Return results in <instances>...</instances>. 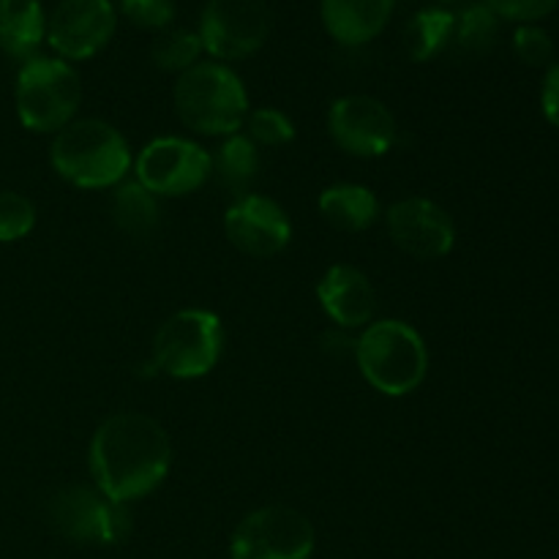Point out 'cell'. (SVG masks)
Instances as JSON below:
<instances>
[{
  "label": "cell",
  "mask_w": 559,
  "mask_h": 559,
  "mask_svg": "<svg viewBox=\"0 0 559 559\" xmlns=\"http://www.w3.org/2000/svg\"><path fill=\"white\" fill-rule=\"evenodd\" d=\"M257 173H260V153L257 145L243 134H233L222 142L216 153L211 156V175H216L218 183L238 197L251 194V183H254Z\"/></svg>",
  "instance_id": "ffe728a7"
},
{
  "label": "cell",
  "mask_w": 559,
  "mask_h": 559,
  "mask_svg": "<svg viewBox=\"0 0 559 559\" xmlns=\"http://www.w3.org/2000/svg\"><path fill=\"white\" fill-rule=\"evenodd\" d=\"M540 107H544L546 120L559 129V60L546 69L544 91H540Z\"/></svg>",
  "instance_id": "f1b7e54d"
},
{
  "label": "cell",
  "mask_w": 559,
  "mask_h": 559,
  "mask_svg": "<svg viewBox=\"0 0 559 559\" xmlns=\"http://www.w3.org/2000/svg\"><path fill=\"white\" fill-rule=\"evenodd\" d=\"M173 467V442L158 420L142 413H118L91 440V475L112 502L140 500L162 486Z\"/></svg>",
  "instance_id": "6da1fadb"
},
{
  "label": "cell",
  "mask_w": 559,
  "mask_h": 559,
  "mask_svg": "<svg viewBox=\"0 0 559 559\" xmlns=\"http://www.w3.org/2000/svg\"><path fill=\"white\" fill-rule=\"evenodd\" d=\"M224 233L235 249L265 260L287 249L293 238V224H289L287 211L271 197L246 194L238 197L224 213Z\"/></svg>",
  "instance_id": "5bb4252c"
},
{
  "label": "cell",
  "mask_w": 559,
  "mask_h": 559,
  "mask_svg": "<svg viewBox=\"0 0 559 559\" xmlns=\"http://www.w3.org/2000/svg\"><path fill=\"white\" fill-rule=\"evenodd\" d=\"M115 9L142 31H164L175 20L173 0H118Z\"/></svg>",
  "instance_id": "484cf974"
},
{
  "label": "cell",
  "mask_w": 559,
  "mask_h": 559,
  "mask_svg": "<svg viewBox=\"0 0 559 559\" xmlns=\"http://www.w3.org/2000/svg\"><path fill=\"white\" fill-rule=\"evenodd\" d=\"M317 298L322 311L336 322V328L355 331L371 325L377 311L374 284L364 271L353 265L328 267L325 276L317 284Z\"/></svg>",
  "instance_id": "9a60e30c"
},
{
  "label": "cell",
  "mask_w": 559,
  "mask_h": 559,
  "mask_svg": "<svg viewBox=\"0 0 559 559\" xmlns=\"http://www.w3.org/2000/svg\"><path fill=\"white\" fill-rule=\"evenodd\" d=\"M355 347H358V336H349V331L344 328H336V331H328L322 336V349L333 358H355Z\"/></svg>",
  "instance_id": "f546056e"
},
{
  "label": "cell",
  "mask_w": 559,
  "mask_h": 559,
  "mask_svg": "<svg viewBox=\"0 0 559 559\" xmlns=\"http://www.w3.org/2000/svg\"><path fill=\"white\" fill-rule=\"evenodd\" d=\"M355 364L374 391L385 396H407L426 380L429 353L420 333L407 322L380 320L366 325L358 336Z\"/></svg>",
  "instance_id": "277c9868"
},
{
  "label": "cell",
  "mask_w": 559,
  "mask_h": 559,
  "mask_svg": "<svg viewBox=\"0 0 559 559\" xmlns=\"http://www.w3.org/2000/svg\"><path fill=\"white\" fill-rule=\"evenodd\" d=\"M224 349V328L213 311L183 309L164 320L153 336L151 374L197 380L218 364Z\"/></svg>",
  "instance_id": "8992f818"
},
{
  "label": "cell",
  "mask_w": 559,
  "mask_h": 559,
  "mask_svg": "<svg viewBox=\"0 0 559 559\" xmlns=\"http://www.w3.org/2000/svg\"><path fill=\"white\" fill-rule=\"evenodd\" d=\"M49 524L74 544L115 546L129 538L131 511L91 486H66L55 491L47 508Z\"/></svg>",
  "instance_id": "52a82bcc"
},
{
  "label": "cell",
  "mask_w": 559,
  "mask_h": 559,
  "mask_svg": "<svg viewBox=\"0 0 559 559\" xmlns=\"http://www.w3.org/2000/svg\"><path fill=\"white\" fill-rule=\"evenodd\" d=\"M175 109L191 131L205 136H233L249 115V93L229 66H191L175 82Z\"/></svg>",
  "instance_id": "3957f363"
},
{
  "label": "cell",
  "mask_w": 559,
  "mask_h": 559,
  "mask_svg": "<svg viewBox=\"0 0 559 559\" xmlns=\"http://www.w3.org/2000/svg\"><path fill=\"white\" fill-rule=\"evenodd\" d=\"M246 126H249V140L257 145L282 147L295 140L293 120L273 107H262L246 115Z\"/></svg>",
  "instance_id": "d4e9b609"
},
{
  "label": "cell",
  "mask_w": 559,
  "mask_h": 559,
  "mask_svg": "<svg viewBox=\"0 0 559 559\" xmlns=\"http://www.w3.org/2000/svg\"><path fill=\"white\" fill-rule=\"evenodd\" d=\"M109 211H112L120 233L134 240H153L158 235V227H162V211H158L156 194H151L136 180H123V183L115 186Z\"/></svg>",
  "instance_id": "d6986e66"
},
{
  "label": "cell",
  "mask_w": 559,
  "mask_h": 559,
  "mask_svg": "<svg viewBox=\"0 0 559 559\" xmlns=\"http://www.w3.org/2000/svg\"><path fill=\"white\" fill-rule=\"evenodd\" d=\"M16 115L33 134H58L74 120L82 102L80 74L69 60L36 58L25 60L16 74Z\"/></svg>",
  "instance_id": "5b68a950"
},
{
  "label": "cell",
  "mask_w": 559,
  "mask_h": 559,
  "mask_svg": "<svg viewBox=\"0 0 559 559\" xmlns=\"http://www.w3.org/2000/svg\"><path fill=\"white\" fill-rule=\"evenodd\" d=\"M500 38V16L478 0L453 14V41L467 55H486Z\"/></svg>",
  "instance_id": "7402d4cb"
},
{
  "label": "cell",
  "mask_w": 559,
  "mask_h": 559,
  "mask_svg": "<svg viewBox=\"0 0 559 559\" xmlns=\"http://www.w3.org/2000/svg\"><path fill=\"white\" fill-rule=\"evenodd\" d=\"M115 27L112 0H60L47 16V41L60 60H87L112 41Z\"/></svg>",
  "instance_id": "7c38bea8"
},
{
  "label": "cell",
  "mask_w": 559,
  "mask_h": 559,
  "mask_svg": "<svg viewBox=\"0 0 559 559\" xmlns=\"http://www.w3.org/2000/svg\"><path fill=\"white\" fill-rule=\"evenodd\" d=\"M442 3H459V0H442Z\"/></svg>",
  "instance_id": "4dcf8cb0"
},
{
  "label": "cell",
  "mask_w": 559,
  "mask_h": 559,
  "mask_svg": "<svg viewBox=\"0 0 559 559\" xmlns=\"http://www.w3.org/2000/svg\"><path fill=\"white\" fill-rule=\"evenodd\" d=\"M385 227L393 243L415 260H440L456 243L453 218L426 197L393 202L385 213Z\"/></svg>",
  "instance_id": "4fadbf2b"
},
{
  "label": "cell",
  "mask_w": 559,
  "mask_h": 559,
  "mask_svg": "<svg viewBox=\"0 0 559 559\" xmlns=\"http://www.w3.org/2000/svg\"><path fill=\"white\" fill-rule=\"evenodd\" d=\"M453 41V11L431 5V9L415 11L404 25V49L409 60L426 63L437 58L442 49L451 47Z\"/></svg>",
  "instance_id": "44dd1931"
},
{
  "label": "cell",
  "mask_w": 559,
  "mask_h": 559,
  "mask_svg": "<svg viewBox=\"0 0 559 559\" xmlns=\"http://www.w3.org/2000/svg\"><path fill=\"white\" fill-rule=\"evenodd\" d=\"M314 551V527L289 506H265L251 511L233 535V559H309Z\"/></svg>",
  "instance_id": "9c48e42d"
},
{
  "label": "cell",
  "mask_w": 559,
  "mask_h": 559,
  "mask_svg": "<svg viewBox=\"0 0 559 559\" xmlns=\"http://www.w3.org/2000/svg\"><path fill=\"white\" fill-rule=\"evenodd\" d=\"M205 52L200 41V33L186 31V27H175V31L162 33L151 47V60L162 71L169 74H183L191 66L200 63V55Z\"/></svg>",
  "instance_id": "603a6c76"
},
{
  "label": "cell",
  "mask_w": 559,
  "mask_h": 559,
  "mask_svg": "<svg viewBox=\"0 0 559 559\" xmlns=\"http://www.w3.org/2000/svg\"><path fill=\"white\" fill-rule=\"evenodd\" d=\"M134 173L151 194H191L211 178V153L183 136H158L142 147Z\"/></svg>",
  "instance_id": "30bf717a"
},
{
  "label": "cell",
  "mask_w": 559,
  "mask_h": 559,
  "mask_svg": "<svg viewBox=\"0 0 559 559\" xmlns=\"http://www.w3.org/2000/svg\"><path fill=\"white\" fill-rule=\"evenodd\" d=\"M271 27L267 0H207L197 33L216 60H243L265 47Z\"/></svg>",
  "instance_id": "ba28073f"
},
{
  "label": "cell",
  "mask_w": 559,
  "mask_h": 559,
  "mask_svg": "<svg viewBox=\"0 0 559 559\" xmlns=\"http://www.w3.org/2000/svg\"><path fill=\"white\" fill-rule=\"evenodd\" d=\"M47 38L41 0H0V49L14 60L36 58Z\"/></svg>",
  "instance_id": "e0dca14e"
},
{
  "label": "cell",
  "mask_w": 559,
  "mask_h": 559,
  "mask_svg": "<svg viewBox=\"0 0 559 559\" xmlns=\"http://www.w3.org/2000/svg\"><path fill=\"white\" fill-rule=\"evenodd\" d=\"M320 213L333 229L342 233H364L380 216V202L374 191L358 183L331 186L320 194Z\"/></svg>",
  "instance_id": "ac0fdd59"
},
{
  "label": "cell",
  "mask_w": 559,
  "mask_h": 559,
  "mask_svg": "<svg viewBox=\"0 0 559 559\" xmlns=\"http://www.w3.org/2000/svg\"><path fill=\"white\" fill-rule=\"evenodd\" d=\"M396 0H320L325 31L344 47L374 41L391 22Z\"/></svg>",
  "instance_id": "2e32d148"
},
{
  "label": "cell",
  "mask_w": 559,
  "mask_h": 559,
  "mask_svg": "<svg viewBox=\"0 0 559 559\" xmlns=\"http://www.w3.org/2000/svg\"><path fill=\"white\" fill-rule=\"evenodd\" d=\"M513 52L527 66H551L555 41L540 25H519L513 33Z\"/></svg>",
  "instance_id": "4316f807"
},
{
  "label": "cell",
  "mask_w": 559,
  "mask_h": 559,
  "mask_svg": "<svg viewBox=\"0 0 559 559\" xmlns=\"http://www.w3.org/2000/svg\"><path fill=\"white\" fill-rule=\"evenodd\" d=\"M328 131L344 153L358 158H377L393 151L399 126L391 109L371 96H342L328 109Z\"/></svg>",
  "instance_id": "8fae6325"
},
{
  "label": "cell",
  "mask_w": 559,
  "mask_h": 559,
  "mask_svg": "<svg viewBox=\"0 0 559 559\" xmlns=\"http://www.w3.org/2000/svg\"><path fill=\"white\" fill-rule=\"evenodd\" d=\"M500 20L519 22V25H535L557 9L559 0H484Z\"/></svg>",
  "instance_id": "83f0119b"
},
{
  "label": "cell",
  "mask_w": 559,
  "mask_h": 559,
  "mask_svg": "<svg viewBox=\"0 0 559 559\" xmlns=\"http://www.w3.org/2000/svg\"><path fill=\"white\" fill-rule=\"evenodd\" d=\"M55 173L80 189H109L123 183L131 167L126 136L98 118L71 120L55 134L49 147Z\"/></svg>",
  "instance_id": "7a4b0ae2"
},
{
  "label": "cell",
  "mask_w": 559,
  "mask_h": 559,
  "mask_svg": "<svg viewBox=\"0 0 559 559\" xmlns=\"http://www.w3.org/2000/svg\"><path fill=\"white\" fill-rule=\"evenodd\" d=\"M36 227V207L25 194L0 191V243H14Z\"/></svg>",
  "instance_id": "cb8c5ba5"
}]
</instances>
